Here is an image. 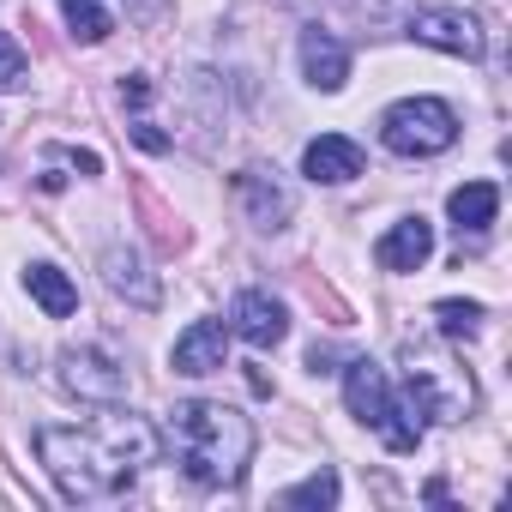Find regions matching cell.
Wrapping results in <instances>:
<instances>
[{"mask_svg":"<svg viewBox=\"0 0 512 512\" xmlns=\"http://www.w3.org/2000/svg\"><path fill=\"white\" fill-rule=\"evenodd\" d=\"M229 332L253 350H278L284 332H290V308L272 296V290H241L235 308H229Z\"/></svg>","mask_w":512,"mask_h":512,"instance_id":"cell-8","label":"cell"},{"mask_svg":"<svg viewBox=\"0 0 512 512\" xmlns=\"http://www.w3.org/2000/svg\"><path fill=\"white\" fill-rule=\"evenodd\" d=\"M31 79V61H25V49L7 37V31H0V91H19Z\"/></svg>","mask_w":512,"mask_h":512,"instance_id":"cell-20","label":"cell"},{"mask_svg":"<svg viewBox=\"0 0 512 512\" xmlns=\"http://www.w3.org/2000/svg\"><path fill=\"white\" fill-rule=\"evenodd\" d=\"M133 139H139L145 151H169V133H157L151 121H139V127H133Z\"/></svg>","mask_w":512,"mask_h":512,"instance_id":"cell-23","label":"cell"},{"mask_svg":"<svg viewBox=\"0 0 512 512\" xmlns=\"http://www.w3.org/2000/svg\"><path fill=\"white\" fill-rule=\"evenodd\" d=\"M302 79L314 85V91H344V79H350V49L332 37V31H320V25H308L302 31Z\"/></svg>","mask_w":512,"mask_h":512,"instance_id":"cell-11","label":"cell"},{"mask_svg":"<svg viewBox=\"0 0 512 512\" xmlns=\"http://www.w3.org/2000/svg\"><path fill=\"white\" fill-rule=\"evenodd\" d=\"M169 446L187 470V482L199 488H235L253 464V422L235 404H211V398H187L169 410Z\"/></svg>","mask_w":512,"mask_h":512,"instance_id":"cell-2","label":"cell"},{"mask_svg":"<svg viewBox=\"0 0 512 512\" xmlns=\"http://www.w3.org/2000/svg\"><path fill=\"white\" fill-rule=\"evenodd\" d=\"M428 253H434V223H428V217H404V223H392V229L374 241L380 272H422Z\"/></svg>","mask_w":512,"mask_h":512,"instance_id":"cell-10","label":"cell"},{"mask_svg":"<svg viewBox=\"0 0 512 512\" xmlns=\"http://www.w3.org/2000/svg\"><path fill=\"white\" fill-rule=\"evenodd\" d=\"M302 175L320 181V187L356 181V175H362V145L344 139V133H320V139H308V151H302Z\"/></svg>","mask_w":512,"mask_h":512,"instance_id":"cell-12","label":"cell"},{"mask_svg":"<svg viewBox=\"0 0 512 512\" xmlns=\"http://www.w3.org/2000/svg\"><path fill=\"white\" fill-rule=\"evenodd\" d=\"M25 290H31V302H37L49 320H67V314L79 308V290H73V278H67L61 266H49V260L25 272Z\"/></svg>","mask_w":512,"mask_h":512,"instance_id":"cell-16","label":"cell"},{"mask_svg":"<svg viewBox=\"0 0 512 512\" xmlns=\"http://www.w3.org/2000/svg\"><path fill=\"white\" fill-rule=\"evenodd\" d=\"M404 392H410V404H416L428 422H464V416L476 410L470 368H458L452 356L422 350V344L404 350Z\"/></svg>","mask_w":512,"mask_h":512,"instance_id":"cell-4","label":"cell"},{"mask_svg":"<svg viewBox=\"0 0 512 512\" xmlns=\"http://www.w3.org/2000/svg\"><path fill=\"white\" fill-rule=\"evenodd\" d=\"M103 284H109L115 296H127L133 308H157V302H163L157 278L145 272V260H139L133 247H109V253H103Z\"/></svg>","mask_w":512,"mask_h":512,"instance_id":"cell-14","label":"cell"},{"mask_svg":"<svg viewBox=\"0 0 512 512\" xmlns=\"http://www.w3.org/2000/svg\"><path fill=\"white\" fill-rule=\"evenodd\" d=\"M121 7H127L133 25H157V19L169 13V0H121Z\"/></svg>","mask_w":512,"mask_h":512,"instance_id":"cell-21","label":"cell"},{"mask_svg":"<svg viewBox=\"0 0 512 512\" xmlns=\"http://www.w3.org/2000/svg\"><path fill=\"white\" fill-rule=\"evenodd\" d=\"M434 326H440V338H476L482 332V302H434Z\"/></svg>","mask_w":512,"mask_h":512,"instance_id":"cell-18","label":"cell"},{"mask_svg":"<svg viewBox=\"0 0 512 512\" xmlns=\"http://www.w3.org/2000/svg\"><path fill=\"white\" fill-rule=\"evenodd\" d=\"M223 356H229V326H223V320H193V326L175 338V356H169V362H175V374H193V380H199V374H217Z\"/></svg>","mask_w":512,"mask_h":512,"instance_id":"cell-13","label":"cell"},{"mask_svg":"<svg viewBox=\"0 0 512 512\" xmlns=\"http://www.w3.org/2000/svg\"><path fill=\"white\" fill-rule=\"evenodd\" d=\"M235 199L247 205L253 229H284L296 217V193L278 181V169H241L235 175Z\"/></svg>","mask_w":512,"mask_h":512,"instance_id":"cell-9","label":"cell"},{"mask_svg":"<svg viewBox=\"0 0 512 512\" xmlns=\"http://www.w3.org/2000/svg\"><path fill=\"white\" fill-rule=\"evenodd\" d=\"M494 211H500V187H494V181H464V187H452V199H446V217L458 223V235H464V229L482 235V229L494 223Z\"/></svg>","mask_w":512,"mask_h":512,"instance_id":"cell-15","label":"cell"},{"mask_svg":"<svg viewBox=\"0 0 512 512\" xmlns=\"http://www.w3.org/2000/svg\"><path fill=\"white\" fill-rule=\"evenodd\" d=\"M278 500H284V506H338V470H314L308 482L284 488Z\"/></svg>","mask_w":512,"mask_h":512,"instance_id":"cell-19","label":"cell"},{"mask_svg":"<svg viewBox=\"0 0 512 512\" xmlns=\"http://www.w3.org/2000/svg\"><path fill=\"white\" fill-rule=\"evenodd\" d=\"M61 386H67L79 404H121V398H127V374H121V362L103 356V350H91V344L61 356Z\"/></svg>","mask_w":512,"mask_h":512,"instance_id":"cell-7","label":"cell"},{"mask_svg":"<svg viewBox=\"0 0 512 512\" xmlns=\"http://www.w3.org/2000/svg\"><path fill=\"white\" fill-rule=\"evenodd\" d=\"M121 103H127V109H145V103H151V79H145V73L121 79Z\"/></svg>","mask_w":512,"mask_h":512,"instance_id":"cell-22","label":"cell"},{"mask_svg":"<svg viewBox=\"0 0 512 512\" xmlns=\"http://www.w3.org/2000/svg\"><path fill=\"white\" fill-rule=\"evenodd\" d=\"M344 404H350L356 422H368V428L386 440V452H416V446H422V422H416L410 404H398V392H392V380H386L380 362L356 356V362L344 368Z\"/></svg>","mask_w":512,"mask_h":512,"instance_id":"cell-3","label":"cell"},{"mask_svg":"<svg viewBox=\"0 0 512 512\" xmlns=\"http://www.w3.org/2000/svg\"><path fill=\"white\" fill-rule=\"evenodd\" d=\"M380 139L398 157H440L458 145V115L440 97H404L380 115Z\"/></svg>","mask_w":512,"mask_h":512,"instance_id":"cell-5","label":"cell"},{"mask_svg":"<svg viewBox=\"0 0 512 512\" xmlns=\"http://www.w3.org/2000/svg\"><path fill=\"white\" fill-rule=\"evenodd\" d=\"M416 43H428V49H440V55H458V61H482V25L470 19V13H458V7H422V13H410V25H404Z\"/></svg>","mask_w":512,"mask_h":512,"instance_id":"cell-6","label":"cell"},{"mask_svg":"<svg viewBox=\"0 0 512 512\" xmlns=\"http://www.w3.org/2000/svg\"><path fill=\"white\" fill-rule=\"evenodd\" d=\"M61 19H67V31L79 37V43H103L115 25H109V13H103V0H61Z\"/></svg>","mask_w":512,"mask_h":512,"instance_id":"cell-17","label":"cell"},{"mask_svg":"<svg viewBox=\"0 0 512 512\" xmlns=\"http://www.w3.org/2000/svg\"><path fill=\"white\" fill-rule=\"evenodd\" d=\"M37 458L67 500H115L157 458V428L133 410L103 404L85 428H37Z\"/></svg>","mask_w":512,"mask_h":512,"instance_id":"cell-1","label":"cell"}]
</instances>
